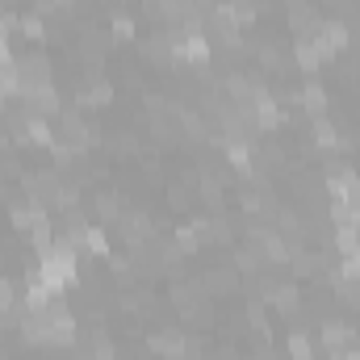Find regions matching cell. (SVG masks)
<instances>
[{"label": "cell", "instance_id": "1", "mask_svg": "<svg viewBox=\"0 0 360 360\" xmlns=\"http://www.w3.org/2000/svg\"><path fill=\"white\" fill-rule=\"evenodd\" d=\"M21 335L30 344H42V348H72L76 344V319L68 310V302H51L42 314H21Z\"/></svg>", "mask_w": 360, "mask_h": 360}, {"label": "cell", "instance_id": "2", "mask_svg": "<svg viewBox=\"0 0 360 360\" xmlns=\"http://www.w3.org/2000/svg\"><path fill=\"white\" fill-rule=\"evenodd\" d=\"M76 276H80V256H76V243L63 235V239H55V243L38 256V281H51V285L68 289Z\"/></svg>", "mask_w": 360, "mask_h": 360}, {"label": "cell", "instance_id": "3", "mask_svg": "<svg viewBox=\"0 0 360 360\" xmlns=\"http://www.w3.org/2000/svg\"><path fill=\"white\" fill-rule=\"evenodd\" d=\"M172 51H176V63H188V68H205L214 46L201 30H172Z\"/></svg>", "mask_w": 360, "mask_h": 360}, {"label": "cell", "instance_id": "4", "mask_svg": "<svg viewBox=\"0 0 360 360\" xmlns=\"http://www.w3.org/2000/svg\"><path fill=\"white\" fill-rule=\"evenodd\" d=\"M205 17H210V34H214V42H218L222 51H239V46H243V34H239L243 25L235 21V8H231V4H214Z\"/></svg>", "mask_w": 360, "mask_h": 360}, {"label": "cell", "instance_id": "5", "mask_svg": "<svg viewBox=\"0 0 360 360\" xmlns=\"http://www.w3.org/2000/svg\"><path fill=\"white\" fill-rule=\"evenodd\" d=\"M13 72H17V84H21V92L51 80V63H46V55H42V51H30V55L13 59Z\"/></svg>", "mask_w": 360, "mask_h": 360}, {"label": "cell", "instance_id": "6", "mask_svg": "<svg viewBox=\"0 0 360 360\" xmlns=\"http://www.w3.org/2000/svg\"><path fill=\"white\" fill-rule=\"evenodd\" d=\"M21 96V105H25V113L30 117H55L59 113V92H55V84L46 80V84H34V89L17 92Z\"/></svg>", "mask_w": 360, "mask_h": 360}, {"label": "cell", "instance_id": "7", "mask_svg": "<svg viewBox=\"0 0 360 360\" xmlns=\"http://www.w3.org/2000/svg\"><path fill=\"white\" fill-rule=\"evenodd\" d=\"M25 193H30L38 205L55 210V205H59V197H63V180L55 176V172H34V176H25Z\"/></svg>", "mask_w": 360, "mask_h": 360}, {"label": "cell", "instance_id": "8", "mask_svg": "<svg viewBox=\"0 0 360 360\" xmlns=\"http://www.w3.org/2000/svg\"><path fill=\"white\" fill-rule=\"evenodd\" d=\"M319 42H323V55L335 59L340 51L352 46V30H348L344 21H323V25H319Z\"/></svg>", "mask_w": 360, "mask_h": 360}, {"label": "cell", "instance_id": "9", "mask_svg": "<svg viewBox=\"0 0 360 360\" xmlns=\"http://www.w3.org/2000/svg\"><path fill=\"white\" fill-rule=\"evenodd\" d=\"M293 59H297V68H302V72H319V63H327V55H323V42H319V30L297 38V46H293Z\"/></svg>", "mask_w": 360, "mask_h": 360}, {"label": "cell", "instance_id": "10", "mask_svg": "<svg viewBox=\"0 0 360 360\" xmlns=\"http://www.w3.org/2000/svg\"><path fill=\"white\" fill-rule=\"evenodd\" d=\"M319 348H327V352L356 348V331H352L348 323H340V319H327V323H323V335H319Z\"/></svg>", "mask_w": 360, "mask_h": 360}, {"label": "cell", "instance_id": "11", "mask_svg": "<svg viewBox=\"0 0 360 360\" xmlns=\"http://www.w3.org/2000/svg\"><path fill=\"white\" fill-rule=\"evenodd\" d=\"M89 139H92V130L80 113H63V117H59V143H68L72 151H84Z\"/></svg>", "mask_w": 360, "mask_h": 360}, {"label": "cell", "instance_id": "12", "mask_svg": "<svg viewBox=\"0 0 360 360\" xmlns=\"http://www.w3.org/2000/svg\"><path fill=\"white\" fill-rule=\"evenodd\" d=\"M117 226H122V239H126L130 248H143V243L151 239V218H147V214H139V210L122 214V218H117Z\"/></svg>", "mask_w": 360, "mask_h": 360}, {"label": "cell", "instance_id": "13", "mask_svg": "<svg viewBox=\"0 0 360 360\" xmlns=\"http://www.w3.org/2000/svg\"><path fill=\"white\" fill-rule=\"evenodd\" d=\"M151 348H155L164 360H184V352H188V340L180 335L176 327H164V331H155V335H151Z\"/></svg>", "mask_w": 360, "mask_h": 360}, {"label": "cell", "instance_id": "14", "mask_svg": "<svg viewBox=\"0 0 360 360\" xmlns=\"http://www.w3.org/2000/svg\"><path fill=\"white\" fill-rule=\"evenodd\" d=\"M252 113H256V126L260 130H272V126H281V105H276V96H272L269 89H260L256 92V101H252Z\"/></svg>", "mask_w": 360, "mask_h": 360}, {"label": "cell", "instance_id": "15", "mask_svg": "<svg viewBox=\"0 0 360 360\" xmlns=\"http://www.w3.org/2000/svg\"><path fill=\"white\" fill-rule=\"evenodd\" d=\"M143 55L151 59V63H160V68H172L176 63V51H172V34H151L147 38V46H143Z\"/></svg>", "mask_w": 360, "mask_h": 360}, {"label": "cell", "instance_id": "16", "mask_svg": "<svg viewBox=\"0 0 360 360\" xmlns=\"http://www.w3.org/2000/svg\"><path fill=\"white\" fill-rule=\"evenodd\" d=\"M21 134H25L30 143H38V147H55V143H59V134L51 130V122H46V117H30V113H25V130H21Z\"/></svg>", "mask_w": 360, "mask_h": 360}, {"label": "cell", "instance_id": "17", "mask_svg": "<svg viewBox=\"0 0 360 360\" xmlns=\"http://www.w3.org/2000/svg\"><path fill=\"white\" fill-rule=\"evenodd\" d=\"M302 109L310 113V117H323L327 113V92H323V84H314V80H306V89H302Z\"/></svg>", "mask_w": 360, "mask_h": 360}, {"label": "cell", "instance_id": "18", "mask_svg": "<svg viewBox=\"0 0 360 360\" xmlns=\"http://www.w3.org/2000/svg\"><path fill=\"white\" fill-rule=\"evenodd\" d=\"M269 302H272V310H281V314H293L297 310V285H272L269 289Z\"/></svg>", "mask_w": 360, "mask_h": 360}, {"label": "cell", "instance_id": "19", "mask_svg": "<svg viewBox=\"0 0 360 360\" xmlns=\"http://www.w3.org/2000/svg\"><path fill=\"white\" fill-rule=\"evenodd\" d=\"M310 130H314V139H319V147H323V151H335V147L344 143V139L335 134V126L327 122V113H323V117H310Z\"/></svg>", "mask_w": 360, "mask_h": 360}, {"label": "cell", "instance_id": "20", "mask_svg": "<svg viewBox=\"0 0 360 360\" xmlns=\"http://www.w3.org/2000/svg\"><path fill=\"white\" fill-rule=\"evenodd\" d=\"M335 248H340V256H352V252H360V226H356V222L335 226Z\"/></svg>", "mask_w": 360, "mask_h": 360}, {"label": "cell", "instance_id": "21", "mask_svg": "<svg viewBox=\"0 0 360 360\" xmlns=\"http://www.w3.org/2000/svg\"><path fill=\"white\" fill-rule=\"evenodd\" d=\"M289 356L293 360H314V340L306 331H293L289 335Z\"/></svg>", "mask_w": 360, "mask_h": 360}, {"label": "cell", "instance_id": "22", "mask_svg": "<svg viewBox=\"0 0 360 360\" xmlns=\"http://www.w3.org/2000/svg\"><path fill=\"white\" fill-rule=\"evenodd\" d=\"M260 264H264V256H260V248H256V243H248V248H239V252H235V269L256 272Z\"/></svg>", "mask_w": 360, "mask_h": 360}, {"label": "cell", "instance_id": "23", "mask_svg": "<svg viewBox=\"0 0 360 360\" xmlns=\"http://www.w3.org/2000/svg\"><path fill=\"white\" fill-rule=\"evenodd\" d=\"M235 289V272L231 269H218L205 276V293H231Z\"/></svg>", "mask_w": 360, "mask_h": 360}, {"label": "cell", "instance_id": "24", "mask_svg": "<svg viewBox=\"0 0 360 360\" xmlns=\"http://www.w3.org/2000/svg\"><path fill=\"white\" fill-rule=\"evenodd\" d=\"M84 252H92V256H109V239H105V231H96V226H84Z\"/></svg>", "mask_w": 360, "mask_h": 360}, {"label": "cell", "instance_id": "25", "mask_svg": "<svg viewBox=\"0 0 360 360\" xmlns=\"http://www.w3.org/2000/svg\"><path fill=\"white\" fill-rule=\"evenodd\" d=\"M335 297L360 310V285H356V281H348V276H335Z\"/></svg>", "mask_w": 360, "mask_h": 360}, {"label": "cell", "instance_id": "26", "mask_svg": "<svg viewBox=\"0 0 360 360\" xmlns=\"http://www.w3.org/2000/svg\"><path fill=\"white\" fill-rule=\"evenodd\" d=\"M109 96H113V89H109L105 80H96V84H89V89L80 92V105H105Z\"/></svg>", "mask_w": 360, "mask_h": 360}, {"label": "cell", "instance_id": "27", "mask_svg": "<svg viewBox=\"0 0 360 360\" xmlns=\"http://www.w3.org/2000/svg\"><path fill=\"white\" fill-rule=\"evenodd\" d=\"M176 248H180V256H193V252L201 248V239H197V231H193V226H180V231H176Z\"/></svg>", "mask_w": 360, "mask_h": 360}, {"label": "cell", "instance_id": "28", "mask_svg": "<svg viewBox=\"0 0 360 360\" xmlns=\"http://www.w3.org/2000/svg\"><path fill=\"white\" fill-rule=\"evenodd\" d=\"M13 302H17V289H13V281H8V276H0V314H8V310H13Z\"/></svg>", "mask_w": 360, "mask_h": 360}, {"label": "cell", "instance_id": "29", "mask_svg": "<svg viewBox=\"0 0 360 360\" xmlns=\"http://www.w3.org/2000/svg\"><path fill=\"white\" fill-rule=\"evenodd\" d=\"M96 210H101V218H109V222H113V218H122V214H117V197H109V193H101V197H96Z\"/></svg>", "mask_w": 360, "mask_h": 360}, {"label": "cell", "instance_id": "30", "mask_svg": "<svg viewBox=\"0 0 360 360\" xmlns=\"http://www.w3.org/2000/svg\"><path fill=\"white\" fill-rule=\"evenodd\" d=\"M340 276H348V281H356V285H360V252L344 256V269H340Z\"/></svg>", "mask_w": 360, "mask_h": 360}, {"label": "cell", "instance_id": "31", "mask_svg": "<svg viewBox=\"0 0 360 360\" xmlns=\"http://www.w3.org/2000/svg\"><path fill=\"white\" fill-rule=\"evenodd\" d=\"M92 360H117L113 344H109V340H96V348H92Z\"/></svg>", "mask_w": 360, "mask_h": 360}, {"label": "cell", "instance_id": "32", "mask_svg": "<svg viewBox=\"0 0 360 360\" xmlns=\"http://www.w3.org/2000/svg\"><path fill=\"white\" fill-rule=\"evenodd\" d=\"M21 30H25L30 38H42V21H38V17H25V21H21Z\"/></svg>", "mask_w": 360, "mask_h": 360}, {"label": "cell", "instance_id": "33", "mask_svg": "<svg viewBox=\"0 0 360 360\" xmlns=\"http://www.w3.org/2000/svg\"><path fill=\"white\" fill-rule=\"evenodd\" d=\"M331 360H360V348H340V352H331Z\"/></svg>", "mask_w": 360, "mask_h": 360}, {"label": "cell", "instance_id": "34", "mask_svg": "<svg viewBox=\"0 0 360 360\" xmlns=\"http://www.w3.org/2000/svg\"><path fill=\"white\" fill-rule=\"evenodd\" d=\"M13 63V51H8V38H0V68H8Z\"/></svg>", "mask_w": 360, "mask_h": 360}, {"label": "cell", "instance_id": "35", "mask_svg": "<svg viewBox=\"0 0 360 360\" xmlns=\"http://www.w3.org/2000/svg\"><path fill=\"white\" fill-rule=\"evenodd\" d=\"M113 30H117L122 38H130V17H117V21H113Z\"/></svg>", "mask_w": 360, "mask_h": 360}]
</instances>
